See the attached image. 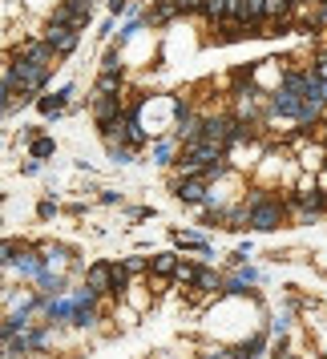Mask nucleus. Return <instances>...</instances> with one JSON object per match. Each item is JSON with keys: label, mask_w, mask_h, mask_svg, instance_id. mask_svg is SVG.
Segmentation results:
<instances>
[{"label": "nucleus", "mask_w": 327, "mask_h": 359, "mask_svg": "<svg viewBox=\"0 0 327 359\" xmlns=\"http://www.w3.org/2000/svg\"><path fill=\"white\" fill-rule=\"evenodd\" d=\"M174 8H178V17H190V13H198V0H174Z\"/></svg>", "instance_id": "22"}, {"label": "nucleus", "mask_w": 327, "mask_h": 359, "mask_svg": "<svg viewBox=\"0 0 327 359\" xmlns=\"http://www.w3.org/2000/svg\"><path fill=\"white\" fill-rule=\"evenodd\" d=\"M227 8H230V0H198V17H206L211 25H222Z\"/></svg>", "instance_id": "14"}, {"label": "nucleus", "mask_w": 327, "mask_h": 359, "mask_svg": "<svg viewBox=\"0 0 327 359\" xmlns=\"http://www.w3.org/2000/svg\"><path fill=\"white\" fill-rule=\"evenodd\" d=\"M49 65H33V61H13L8 65V73H4V85L13 89V93H41L45 85H49Z\"/></svg>", "instance_id": "2"}, {"label": "nucleus", "mask_w": 327, "mask_h": 359, "mask_svg": "<svg viewBox=\"0 0 327 359\" xmlns=\"http://www.w3.org/2000/svg\"><path fill=\"white\" fill-rule=\"evenodd\" d=\"M85 287H89L93 294H105V291H109V262L89 266V271H85Z\"/></svg>", "instance_id": "13"}, {"label": "nucleus", "mask_w": 327, "mask_h": 359, "mask_svg": "<svg viewBox=\"0 0 327 359\" xmlns=\"http://www.w3.org/2000/svg\"><path fill=\"white\" fill-rule=\"evenodd\" d=\"M174 146H178V137H162V142L154 146V162L170 165V162H174Z\"/></svg>", "instance_id": "16"}, {"label": "nucleus", "mask_w": 327, "mask_h": 359, "mask_svg": "<svg viewBox=\"0 0 327 359\" xmlns=\"http://www.w3.org/2000/svg\"><path fill=\"white\" fill-rule=\"evenodd\" d=\"M89 109H93V121H98V126H109V121L121 117V97H101V93H93Z\"/></svg>", "instance_id": "8"}, {"label": "nucleus", "mask_w": 327, "mask_h": 359, "mask_svg": "<svg viewBox=\"0 0 327 359\" xmlns=\"http://www.w3.org/2000/svg\"><path fill=\"white\" fill-rule=\"evenodd\" d=\"M53 149H57L53 146V137H41V133L33 137V158L36 162H41V158H53Z\"/></svg>", "instance_id": "17"}, {"label": "nucleus", "mask_w": 327, "mask_h": 359, "mask_svg": "<svg viewBox=\"0 0 327 359\" xmlns=\"http://www.w3.org/2000/svg\"><path fill=\"white\" fill-rule=\"evenodd\" d=\"M246 226L259 230V234H271V230L283 226V218H287V206L279 202V198H271L267 190H255V194L246 198Z\"/></svg>", "instance_id": "1"}, {"label": "nucleus", "mask_w": 327, "mask_h": 359, "mask_svg": "<svg viewBox=\"0 0 327 359\" xmlns=\"http://www.w3.org/2000/svg\"><path fill=\"white\" fill-rule=\"evenodd\" d=\"M230 126H234V117H230V114L202 117V130H198V137H202V142H211V146H218V149H230Z\"/></svg>", "instance_id": "5"}, {"label": "nucleus", "mask_w": 327, "mask_h": 359, "mask_svg": "<svg viewBox=\"0 0 327 359\" xmlns=\"http://www.w3.org/2000/svg\"><path fill=\"white\" fill-rule=\"evenodd\" d=\"M101 73H126V69H121V57H117L114 49L101 57Z\"/></svg>", "instance_id": "19"}, {"label": "nucleus", "mask_w": 327, "mask_h": 359, "mask_svg": "<svg viewBox=\"0 0 327 359\" xmlns=\"http://www.w3.org/2000/svg\"><path fill=\"white\" fill-rule=\"evenodd\" d=\"M89 20H93V0H61V4H53L49 13V25H65V29H89Z\"/></svg>", "instance_id": "3"}, {"label": "nucleus", "mask_w": 327, "mask_h": 359, "mask_svg": "<svg viewBox=\"0 0 327 359\" xmlns=\"http://www.w3.org/2000/svg\"><path fill=\"white\" fill-rule=\"evenodd\" d=\"M20 255V243H8V238H0V266L4 262H13Z\"/></svg>", "instance_id": "20"}, {"label": "nucleus", "mask_w": 327, "mask_h": 359, "mask_svg": "<svg viewBox=\"0 0 327 359\" xmlns=\"http://www.w3.org/2000/svg\"><path fill=\"white\" fill-rule=\"evenodd\" d=\"M126 13H130V0H109V17H126Z\"/></svg>", "instance_id": "21"}, {"label": "nucleus", "mask_w": 327, "mask_h": 359, "mask_svg": "<svg viewBox=\"0 0 327 359\" xmlns=\"http://www.w3.org/2000/svg\"><path fill=\"white\" fill-rule=\"evenodd\" d=\"M41 41L53 49V57H73L77 45H81V33H77V29H65V25H45Z\"/></svg>", "instance_id": "4"}, {"label": "nucleus", "mask_w": 327, "mask_h": 359, "mask_svg": "<svg viewBox=\"0 0 327 359\" xmlns=\"http://www.w3.org/2000/svg\"><path fill=\"white\" fill-rule=\"evenodd\" d=\"M121 266H126V275H142V271H146V262L142 259H126Z\"/></svg>", "instance_id": "23"}, {"label": "nucleus", "mask_w": 327, "mask_h": 359, "mask_svg": "<svg viewBox=\"0 0 327 359\" xmlns=\"http://www.w3.org/2000/svg\"><path fill=\"white\" fill-rule=\"evenodd\" d=\"M218 29V45H239V41H246V36H255V29H246V25H239V20H222V25H214Z\"/></svg>", "instance_id": "11"}, {"label": "nucleus", "mask_w": 327, "mask_h": 359, "mask_svg": "<svg viewBox=\"0 0 327 359\" xmlns=\"http://www.w3.org/2000/svg\"><path fill=\"white\" fill-rule=\"evenodd\" d=\"M206 359H227V355H206Z\"/></svg>", "instance_id": "24"}, {"label": "nucleus", "mask_w": 327, "mask_h": 359, "mask_svg": "<svg viewBox=\"0 0 327 359\" xmlns=\"http://www.w3.org/2000/svg\"><path fill=\"white\" fill-rule=\"evenodd\" d=\"M121 89H126V73H98L93 81V93L101 97H121Z\"/></svg>", "instance_id": "12"}, {"label": "nucleus", "mask_w": 327, "mask_h": 359, "mask_svg": "<svg viewBox=\"0 0 327 359\" xmlns=\"http://www.w3.org/2000/svg\"><path fill=\"white\" fill-rule=\"evenodd\" d=\"M13 61H33V65H49L53 69V49L41 41V36H29V41H20L17 49H13Z\"/></svg>", "instance_id": "6"}, {"label": "nucleus", "mask_w": 327, "mask_h": 359, "mask_svg": "<svg viewBox=\"0 0 327 359\" xmlns=\"http://www.w3.org/2000/svg\"><path fill=\"white\" fill-rule=\"evenodd\" d=\"M174 266H178V255H174V250H162V255L149 259V271H154L158 278H170L174 275Z\"/></svg>", "instance_id": "15"}, {"label": "nucleus", "mask_w": 327, "mask_h": 359, "mask_svg": "<svg viewBox=\"0 0 327 359\" xmlns=\"http://www.w3.org/2000/svg\"><path fill=\"white\" fill-rule=\"evenodd\" d=\"M69 101H73V85L57 89V93H49V97H36V109H41L45 117H61L69 109Z\"/></svg>", "instance_id": "9"}, {"label": "nucleus", "mask_w": 327, "mask_h": 359, "mask_svg": "<svg viewBox=\"0 0 327 359\" xmlns=\"http://www.w3.org/2000/svg\"><path fill=\"white\" fill-rule=\"evenodd\" d=\"M311 73H315V77H319V81H327V49H319L315 53V61H311Z\"/></svg>", "instance_id": "18"}, {"label": "nucleus", "mask_w": 327, "mask_h": 359, "mask_svg": "<svg viewBox=\"0 0 327 359\" xmlns=\"http://www.w3.org/2000/svg\"><path fill=\"white\" fill-rule=\"evenodd\" d=\"M174 194H178V202H186V206H202L206 202V178H178L174 182Z\"/></svg>", "instance_id": "7"}, {"label": "nucleus", "mask_w": 327, "mask_h": 359, "mask_svg": "<svg viewBox=\"0 0 327 359\" xmlns=\"http://www.w3.org/2000/svg\"><path fill=\"white\" fill-rule=\"evenodd\" d=\"M174 17H178L174 0H158V4H149L146 13H142V25H149V29H166Z\"/></svg>", "instance_id": "10"}]
</instances>
